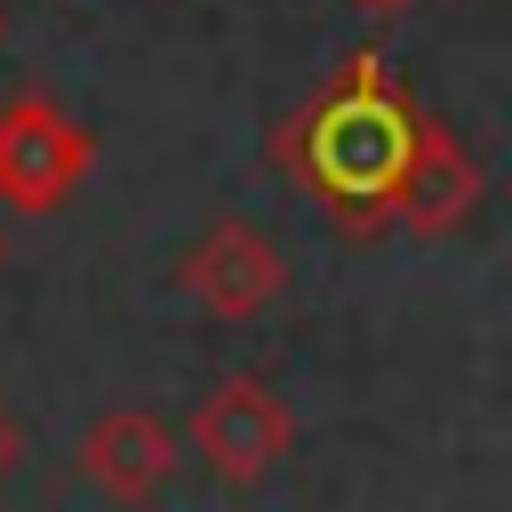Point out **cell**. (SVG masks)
<instances>
[{"label": "cell", "instance_id": "cell-1", "mask_svg": "<svg viewBox=\"0 0 512 512\" xmlns=\"http://www.w3.org/2000/svg\"><path fill=\"white\" fill-rule=\"evenodd\" d=\"M392 200H400V224H408V232L440 240V232H456V224L480 208V168H472V152H464L440 120H424L416 144H408V168H400Z\"/></svg>", "mask_w": 512, "mask_h": 512}, {"label": "cell", "instance_id": "cell-2", "mask_svg": "<svg viewBox=\"0 0 512 512\" xmlns=\"http://www.w3.org/2000/svg\"><path fill=\"white\" fill-rule=\"evenodd\" d=\"M408 144H416V128H408L384 96H360L352 112L328 120V136H320V168H328L336 192H392L400 168H408Z\"/></svg>", "mask_w": 512, "mask_h": 512}, {"label": "cell", "instance_id": "cell-3", "mask_svg": "<svg viewBox=\"0 0 512 512\" xmlns=\"http://www.w3.org/2000/svg\"><path fill=\"white\" fill-rule=\"evenodd\" d=\"M208 440H216V464L256 472L280 448V416H272V400H256V384H232V400H216V416H208Z\"/></svg>", "mask_w": 512, "mask_h": 512}, {"label": "cell", "instance_id": "cell-4", "mask_svg": "<svg viewBox=\"0 0 512 512\" xmlns=\"http://www.w3.org/2000/svg\"><path fill=\"white\" fill-rule=\"evenodd\" d=\"M360 8H368V16H400L408 0H360Z\"/></svg>", "mask_w": 512, "mask_h": 512}]
</instances>
